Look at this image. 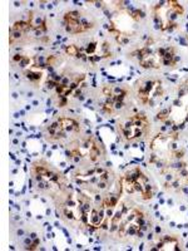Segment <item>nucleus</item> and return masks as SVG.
<instances>
[{"label":"nucleus","mask_w":188,"mask_h":251,"mask_svg":"<svg viewBox=\"0 0 188 251\" xmlns=\"http://www.w3.org/2000/svg\"><path fill=\"white\" fill-rule=\"evenodd\" d=\"M29 29H30L29 22H28V23H27V22H17V23L12 27V29H10V44H13L15 39L20 38V37H22L24 33H27Z\"/></svg>","instance_id":"obj_1"},{"label":"nucleus","mask_w":188,"mask_h":251,"mask_svg":"<svg viewBox=\"0 0 188 251\" xmlns=\"http://www.w3.org/2000/svg\"><path fill=\"white\" fill-rule=\"evenodd\" d=\"M157 248L159 250H178V241L174 236H163L157 241Z\"/></svg>","instance_id":"obj_2"},{"label":"nucleus","mask_w":188,"mask_h":251,"mask_svg":"<svg viewBox=\"0 0 188 251\" xmlns=\"http://www.w3.org/2000/svg\"><path fill=\"white\" fill-rule=\"evenodd\" d=\"M48 133L53 137V138H60V137H64L65 134V131L63 128V126L60 124L59 121L52 123L49 127H48Z\"/></svg>","instance_id":"obj_3"},{"label":"nucleus","mask_w":188,"mask_h":251,"mask_svg":"<svg viewBox=\"0 0 188 251\" xmlns=\"http://www.w3.org/2000/svg\"><path fill=\"white\" fill-rule=\"evenodd\" d=\"M58 121L60 122V124L63 126L65 132H75L79 129V124L77 123V121H74L72 118H59Z\"/></svg>","instance_id":"obj_4"},{"label":"nucleus","mask_w":188,"mask_h":251,"mask_svg":"<svg viewBox=\"0 0 188 251\" xmlns=\"http://www.w3.org/2000/svg\"><path fill=\"white\" fill-rule=\"evenodd\" d=\"M153 197V190H152V187L148 185L147 187H146V190L142 192V198L143 200H149V198H152Z\"/></svg>","instance_id":"obj_5"},{"label":"nucleus","mask_w":188,"mask_h":251,"mask_svg":"<svg viewBox=\"0 0 188 251\" xmlns=\"http://www.w3.org/2000/svg\"><path fill=\"white\" fill-rule=\"evenodd\" d=\"M27 77H28L29 79H32V80H37V79H40L42 73H40V72H33L32 69H29V70L27 72Z\"/></svg>","instance_id":"obj_6"},{"label":"nucleus","mask_w":188,"mask_h":251,"mask_svg":"<svg viewBox=\"0 0 188 251\" xmlns=\"http://www.w3.org/2000/svg\"><path fill=\"white\" fill-rule=\"evenodd\" d=\"M65 50H67V53H68L69 55H79V49H78L75 45H69Z\"/></svg>","instance_id":"obj_7"},{"label":"nucleus","mask_w":188,"mask_h":251,"mask_svg":"<svg viewBox=\"0 0 188 251\" xmlns=\"http://www.w3.org/2000/svg\"><path fill=\"white\" fill-rule=\"evenodd\" d=\"M168 116H169V111H168V109H163V111H161V112L157 114V119H159V121H166V119L168 118Z\"/></svg>","instance_id":"obj_8"},{"label":"nucleus","mask_w":188,"mask_h":251,"mask_svg":"<svg viewBox=\"0 0 188 251\" xmlns=\"http://www.w3.org/2000/svg\"><path fill=\"white\" fill-rule=\"evenodd\" d=\"M96 48H97V43H90L88 45V48H87V53L88 54H93L94 50H96Z\"/></svg>","instance_id":"obj_9"},{"label":"nucleus","mask_w":188,"mask_h":251,"mask_svg":"<svg viewBox=\"0 0 188 251\" xmlns=\"http://www.w3.org/2000/svg\"><path fill=\"white\" fill-rule=\"evenodd\" d=\"M117 40H118L121 44H126V43L128 42V39H127V38H123V35H118V37H117Z\"/></svg>","instance_id":"obj_10"}]
</instances>
